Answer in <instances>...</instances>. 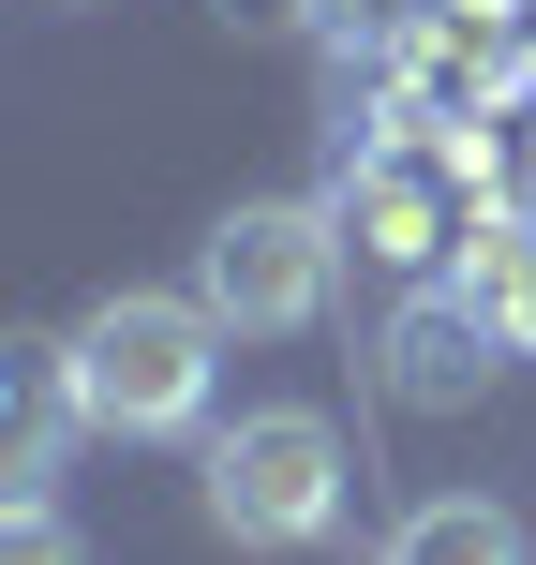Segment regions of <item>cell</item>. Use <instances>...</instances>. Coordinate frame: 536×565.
Masks as SVG:
<instances>
[{
  "label": "cell",
  "instance_id": "6da1fadb",
  "mask_svg": "<svg viewBox=\"0 0 536 565\" xmlns=\"http://www.w3.org/2000/svg\"><path fill=\"white\" fill-rule=\"evenodd\" d=\"M492 179H507V149H492L477 119H388V135L343 149L328 209H343V238L388 282H448L462 238H477V209H492Z\"/></svg>",
  "mask_w": 536,
  "mask_h": 565
},
{
  "label": "cell",
  "instance_id": "7a4b0ae2",
  "mask_svg": "<svg viewBox=\"0 0 536 565\" xmlns=\"http://www.w3.org/2000/svg\"><path fill=\"white\" fill-rule=\"evenodd\" d=\"M60 342H75V402H90V431H119V447L209 431V387H224V312H209V298L119 282V298H90Z\"/></svg>",
  "mask_w": 536,
  "mask_h": 565
},
{
  "label": "cell",
  "instance_id": "3957f363",
  "mask_svg": "<svg viewBox=\"0 0 536 565\" xmlns=\"http://www.w3.org/2000/svg\"><path fill=\"white\" fill-rule=\"evenodd\" d=\"M195 521L224 551H313L343 521V431L313 417V402H254V417L209 431L195 461Z\"/></svg>",
  "mask_w": 536,
  "mask_h": 565
},
{
  "label": "cell",
  "instance_id": "277c9868",
  "mask_svg": "<svg viewBox=\"0 0 536 565\" xmlns=\"http://www.w3.org/2000/svg\"><path fill=\"white\" fill-rule=\"evenodd\" d=\"M343 209H298V194H254V209H224V224L195 238V298L224 312V342H283V328H313L328 312V282H343Z\"/></svg>",
  "mask_w": 536,
  "mask_h": 565
},
{
  "label": "cell",
  "instance_id": "5b68a950",
  "mask_svg": "<svg viewBox=\"0 0 536 565\" xmlns=\"http://www.w3.org/2000/svg\"><path fill=\"white\" fill-rule=\"evenodd\" d=\"M372 358H388V402H402V417H462V402L507 372V328H492L462 282H402V312H388Z\"/></svg>",
  "mask_w": 536,
  "mask_h": 565
},
{
  "label": "cell",
  "instance_id": "8992f818",
  "mask_svg": "<svg viewBox=\"0 0 536 565\" xmlns=\"http://www.w3.org/2000/svg\"><path fill=\"white\" fill-rule=\"evenodd\" d=\"M0 372H15V461H0V477H15V507H45L60 447L90 431V402H75V342H15Z\"/></svg>",
  "mask_w": 536,
  "mask_h": 565
},
{
  "label": "cell",
  "instance_id": "52a82bcc",
  "mask_svg": "<svg viewBox=\"0 0 536 565\" xmlns=\"http://www.w3.org/2000/svg\"><path fill=\"white\" fill-rule=\"evenodd\" d=\"M372 565H522V521L492 507V491H418Z\"/></svg>",
  "mask_w": 536,
  "mask_h": 565
},
{
  "label": "cell",
  "instance_id": "ba28073f",
  "mask_svg": "<svg viewBox=\"0 0 536 565\" xmlns=\"http://www.w3.org/2000/svg\"><path fill=\"white\" fill-rule=\"evenodd\" d=\"M448 282L507 328V358H536V209H477V238H462Z\"/></svg>",
  "mask_w": 536,
  "mask_h": 565
},
{
  "label": "cell",
  "instance_id": "9c48e42d",
  "mask_svg": "<svg viewBox=\"0 0 536 565\" xmlns=\"http://www.w3.org/2000/svg\"><path fill=\"white\" fill-rule=\"evenodd\" d=\"M418 15H432V0H313V30H328V45H402Z\"/></svg>",
  "mask_w": 536,
  "mask_h": 565
},
{
  "label": "cell",
  "instance_id": "30bf717a",
  "mask_svg": "<svg viewBox=\"0 0 536 565\" xmlns=\"http://www.w3.org/2000/svg\"><path fill=\"white\" fill-rule=\"evenodd\" d=\"M0 565H90L60 507H0Z\"/></svg>",
  "mask_w": 536,
  "mask_h": 565
},
{
  "label": "cell",
  "instance_id": "8fae6325",
  "mask_svg": "<svg viewBox=\"0 0 536 565\" xmlns=\"http://www.w3.org/2000/svg\"><path fill=\"white\" fill-rule=\"evenodd\" d=\"M224 30H313V0H209Z\"/></svg>",
  "mask_w": 536,
  "mask_h": 565
},
{
  "label": "cell",
  "instance_id": "7c38bea8",
  "mask_svg": "<svg viewBox=\"0 0 536 565\" xmlns=\"http://www.w3.org/2000/svg\"><path fill=\"white\" fill-rule=\"evenodd\" d=\"M522 119H536V105H522ZM522 179H536V135H522Z\"/></svg>",
  "mask_w": 536,
  "mask_h": 565
}]
</instances>
